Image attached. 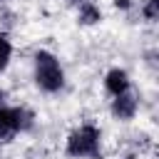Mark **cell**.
<instances>
[{
	"label": "cell",
	"instance_id": "obj_1",
	"mask_svg": "<svg viewBox=\"0 0 159 159\" xmlns=\"http://www.w3.org/2000/svg\"><path fill=\"white\" fill-rule=\"evenodd\" d=\"M32 80L42 94H60L65 89V67L50 50H37L32 57Z\"/></svg>",
	"mask_w": 159,
	"mask_h": 159
},
{
	"label": "cell",
	"instance_id": "obj_2",
	"mask_svg": "<svg viewBox=\"0 0 159 159\" xmlns=\"http://www.w3.org/2000/svg\"><path fill=\"white\" fill-rule=\"evenodd\" d=\"M65 154L70 159H97L102 154V129L97 124H80L70 132Z\"/></svg>",
	"mask_w": 159,
	"mask_h": 159
},
{
	"label": "cell",
	"instance_id": "obj_3",
	"mask_svg": "<svg viewBox=\"0 0 159 159\" xmlns=\"http://www.w3.org/2000/svg\"><path fill=\"white\" fill-rule=\"evenodd\" d=\"M32 124L35 114L27 107H12V104L0 107V142H12L17 134L30 132Z\"/></svg>",
	"mask_w": 159,
	"mask_h": 159
},
{
	"label": "cell",
	"instance_id": "obj_4",
	"mask_svg": "<svg viewBox=\"0 0 159 159\" xmlns=\"http://www.w3.org/2000/svg\"><path fill=\"white\" fill-rule=\"evenodd\" d=\"M109 112H112V117H114L117 122H129V119H134L137 112H139V97H137V92L129 89V92H124V94L112 97Z\"/></svg>",
	"mask_w": 159,
	"mask_h": 159
},
{
	"label": "cell",
	"instance_id": "obj_5",
	"mask_svg": "<svg viewBox=\"0 0 159 159\" xmlns=\"http://www.w3.org/2000/svg\"><path fill=\"white\" fill-rule=\"evenodd\" d=\"M104 89L109 97H117V94H124L132 89V77L127 70L122 67H112L107 75H104Z\"/></svg>",
	"mask_w": 159,
	"mask_h": 159
},
{
	"label": "cell",
	"instance_id": "obj_6",
	"mask_svg": "<svg viewBox=\"0 0 159 159\" xmlns=\"http://www.w3.org/2000/svg\"><path fill=\"white\" fill-rule=\"evenodd\" d=\"M77 22L80 25H97L102 22V10L94 0H84L77 5Z\"/></svg>",
	"mask_w": 159,
	"mask_h": 159
},
{
	"label": "cell",
	"instance_id": "obj_7",
	"mask_svg": "<svg viewBox=\"0 0 159 159\" xmlns=\"http://www.w3.org/2000/svg\"><path fill=\"white\" fill-rule=\"evenodd\" d=\"M10 60H12V42H10L5 35H0V72L7 70Z\"/></svg>",
	"mask_w": 159,
	"mask_h": 159
},
{
	"label": "cell",
	"instance_id": "obj_8",
	"mask_svg": "<svg viewBox=\"0 0 159 159\" xmlns=\"http://www.w3.org/2000/svg\"><path fill=\"white\" fill-rule=\"evenodd\" d=\"M157 7H159V0H147V5L142 7V15L147 22H157V15H159Z\"/></svg>",
	"mask_w": 159,
	"mask_h": 159
},
{
	"label": "cell",
	"instance_id": "obj_9",
	"mask_svg": "<svg viewBox=\"0 0 159 159\" xmlns=\"http://www.w3.org/2000/svg\"><path fill=\"white\" fill-rule=\"evenodd\" d=\"M2 104H7V92L0 87V107H2Z\"/></svg>",
	"mask_w": 159,
	"mask_h": 159
},
{
	"label": "cell",
	"instance_id": "obj_10",
	"mask_svg": "<svg viewBox=\"0 0 159 159\" xmlns=\"http://www.w3.org/2000/svg\"><path fill=\"white\" fill-rule=\"evenodd\" d=\"M72 2H75V5H80V2H84V0H72Z\"/></svg>",
	"mask_w": 159,
	"mask_h": 159
}]
</instances>
